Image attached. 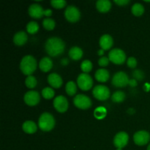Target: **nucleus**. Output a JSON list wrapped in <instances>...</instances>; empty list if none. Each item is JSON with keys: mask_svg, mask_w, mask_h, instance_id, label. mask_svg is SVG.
<instances>
[{"mask_svg": "<svg viewBox=\"0 0 150 150\" xmlns=\"http://www.w3.org/2000/svg\"><path fill=\"white\" fill-rule=\"evenodd\" d=\"M73 103L80 109H87L92 106V100L84 95H77L73 99Z\"/></svg>", "mask_w": 150, "mask_h": 150, "instance_id": "nucleus-8", "label": "nucleus"}, {"mask_svg": "<svg viewBox=\"0 0 150 150\" xmlns=\"http://www.w3.org/2000/svg\"><path fill=\"white\" fill-rule=\"evenodd\" d=\"M133 76L136 81H142L144 79V74L140 70H136L133 72Z\"/></svg>", "mask_w": 150, "mask_h": 150, "instance_id": "nucleus-33", "label": "nucleus"}, {"mask_svg": "<svg viewBox=\"0 0 150 150\" xmlns=\"http://www.w3.org/2000/svg\"><path fill=\"white\" fill-rule=\"evenodd\" d=\"M99 43L100 46L101 47V49L104 50V51H107V50H109L113 46L114 40H113V38L111 35L105 34V35H102L101 38H100Z\"/></svg>", "mask_w": 150, "mask_h": 150, "instance_id": "nucleus-15", "label": "nucleus"}, {"mask_svg": "<svg viewBox=\"0 0 150 150\" xmlns=\"http://www.w3.org/2000/svg\"><path fill=\"white\" fill-rule=\"evenodd\" d=\"M40 129L44 132H48L53 130L55 126V120L52 114L45 112L42 114L38 120Z\"/></svg>", "mask_w": 150, "mask_h": 150, "instance_id": "nucleus-3", "label": "nucleus"}, {"mask_svg": "<svg viewBox=\"0 0 150 150\" xmlns=\"http://www.w3.org/2000/svg\"><path fill=\"white\" fill-rule=\"evenodd\" d=\"M109 61L110 60L108 58H107V57H103L99 59L98 64H99V65L101 66V67H106V66H108V64H109Z\"/></svg>", "mask_w": 150, "mask_h": 150, "instance_id": "nucleus-35", "label": "nucleus"}, {"mask_svg": "<svg viewBox=\"0 0 150 150\" xmlns=\"http://www.w3.org/2000/svg\"><path fill=\"white\" fill-rule=\"evenodd\" d=\"M25 84L29 89H34L38 84V81L35 76H29L25 80Z\"/></svg>", "mask_w": 150, "mask_h": 150, "instance_id": "nucleus-29", "label": "nucleus"}, {"mask_svg": "<svg viewBox=\"0 0 150 150\" xmlns=\"http://www.w3.org/2000/svg\"><path fill=\"white\" fill-rule=\"evenodd\" d=\"M96 7L100 13H108L111 8V3L108 0H98L96 2Z\"/></svg>", "mask_w": 150, "mask_h": 150, "instance_id": "nucleus-18", "label": "nucleus"}, {"mask_svg": "<svg viewBox=\"0 0 150 150\" xmlns=\"http://www.w3.org/2000/svg\"><path fill=\"white\" fill-rule=\"evenodd\" d=\"M131 11L135 16H141L144 13V7L140 3H136L132 7Z\"/></svg>", "mask_w": 150, "mask_h": 150, "instance_id": "nucleus-25", "label": "nucleus"}, {"mask_svg": "<svg viewBox=\"0 0 150 150\" xmlns=\"http://www.w3.org/2000/svg\"><path fill=\"white\" fill-rule=\"evenodd\" d=\"M138 83H137V81L136 80V79H131V80H130V81H129V85H130V86H132V87H134V86H137Z\"/></svg>", "mask_w": 150, "mask_h": 150, "instance_id": "nucleus-37", "label": "nucleus"}, {"mask_svg": "<svg viewBox=\"0 0 150 150\" xmlns=\"http://www.w3.org/2000/svg\"><path fill=\"white\" fill-rule=\"evenodd\" d=\"M42 96L46 100L51 99L54 96V89L51 87H45L42 90Z\"/></svg>", "mask_w": 150, "mask_h": 150, "instance_id": "nucleus-30", "label": "nucleus"}, {"mask_svg": "<svg viewBox=\"0 0 150 150\" xmlns=\"http://www.w3.org/2000/svg\"><path fill=\"white\" fill-rule=\"evenodd\" d=\"M22 129L28 134H33L38 130V126L33 121H26L22 125Z\"/></svg>", "mask_w": 150, "mask_h": 150, "instance_id": "nucleus-22", "label": "nucleus"}, {"mask_svg": "<svg viewBox=\"0 0 150 150\" xmlns=\"http://www.w3.org/2000/svg\"><path fill=\"white\" fill-rule=\"evenodd\" d=\"M108 59L115 64H122L126 60V54L122 49L114 48L108 54Z\"/></svg>", "mask_w": 150, "mask_h": 150, "instance_id": "nucleus-5", "label": "nucleus"}, {"mask_svg": "<svg viewBox=\"0 0 150 150\" xmlns=\"http://www.w3.org/2000/svg\"><path fill=\"white\" fill-rule=\"evenodd\" d=\"M92 94L94 98L100 101L106 100L111 95L109 89L104 85H98L95 86L92 91Z\"/></svg>", "mask_w": 150, "mask_h": 150, "instance_id": "nucleus-7", "label": "nucleus"}, {"mask_svg": "<svg viewBox=\"0 0 150 150\" xmlns=\"http://www.w3.org/2000/svg\"><path fill=\"white\" fill-rule=\"evenodd\" d=\"M81 68L84 73H88L92 70V63L89 60H84L81 64Z\"/></svg>", "mask_w": 150, "mask_h": 150, "instance_id": "nucleus-31", "label": "nucleus"}, {"mask_svg": "<svg viewBox=\"0 0 150 150\" xmlns=\"http://www.w3.org/2000/svg\"><path fill=\"white\" fill-rule=\"evenodd\" d=\"M28 40V36L23 31L17 32L13 37V42L18 46H21L26 44Z\"/></svg>", "mask_w": 150, "mask_h": 150, "instance_id": "nucleus-17", "label": "nucleus"}, {"mask_svg": "<svg viewBox=\"0 0 150 150\" xmlns=\"http://www.w3.org/2000/svg\"><path fill=\"white\" fill-rule=\"evenodd\" d=\"M39 28V25L37 22L30 21L28 23L27 26H26V30H27L28 33L31 34V35H34V34H36L38 32Z\"/></svg>", "mask_w": 150, "mask_h": 150, "instance_id": "nucleus-27", "label": "nucleus"}, {"mask_svg": "<svg viewBox=\"0 0 150 150\" xmlns=\"http://www.w3.org/2000/svg\"><path fill=\"white\" fill-rule=\"evenodd\" d=\"M114 2L119 6H125L130 3L129 0H114Z\"/></svg>", "mask_w": 150, "mask_h": 150, "instance_id": "nucleus-36", "label": "nucleus"}, {"mask_svg": "<svg viewBox=\"0 0 150 150\" xmlns=\"http://www.w3.org/2000/svg\"><path fill=\"white\" fill-rule=\"evenodd\" d=\"M107 111L104 107H98L94 111V116L97 120H103L106 117Z\"/></svg>", "mask_w": 150, "mask_h": 150, "instance_id": "nucleus-26", "label": "nucleus"}, {"mask_svg": "<svg viewBox=\"0 0 150 150\" xmlns=\"http://www.w3.org/2000/svg\"><path fill=\"white\" fill-rule=\"evenodd\" d=\"M39 67L44 73L50 71L53 67V62L51 59H50L49 57H43L40 61Z\"/></svg>", "mask_w": 150, "mask_h": 150, "instance_id": "nucleus-19", "label": "nucleus"}, {"mask_svg": "<svg viewBox=\"0 0 150 150\" xmlns=\"http://www.w3.org/2000/svg\"><path fill=\"white\" fill-rule=\"evenodd\" d=\"M68 63H69V61L67 58L63 59H62L61 61V64H62V65H67V64H68Z\"/></svg>", "mask_w": 150, "mask_h": 150, "instance_id": "nucleus-39", "label": "nucleus"}, {"mask_svg": "<svg viewBox=\"0 0 150 150\" xmlns=\"http://www.w3.org/2000/svg\"><path fill=\"white\" fill-rule=\"evenodd\" d=\"M42 26L47 30H53V29L55 28L56 23L55 21L53 20L52 18H46L43 20L42 21Z\"/></svg>", "mask_w": 150, "mask_h": 150, "instance_id": "nucleus-28", "label": "nucleus"}, {"mask_svg": "<svg viewBox=\"0 0 150 150\" xmlns=\"http://www.w3.org/2000/svg\"><path fill=\"white\" fill-rule=\"evenodd\" d=\"M117 150H122V149H117Z\"/></svg>", "mask_w": 150, "mask_h": 150, "instance_id": "nucleus-43", "label": "nucleus"}, {"mask_svg": "<svg viewBox=\"0 0 150 150\" xmlns=\"http://www.w3.org/2000/svg\"><path fill=\"white\" fill-rule=\"evenodd\" d=\"M45 49L50 57H57L63 54L65 50V44L61 38H51L45 42Z\"/></svg>", "mask_w": 150, "mask_h": 150, "instance_id": "nucleus-1", "label": "nucleus"}, {"mask_svg": "<svg viewBox=\"0 0 150 150\" xmlns=\"http://www.w3.org/2000/svg\"><path fill=\"white\" fill-rule=\"evenodd\" d=\"M129 81H130V79H129L127 73H125V72L120 71L114 74V76L112 78L111 83L116 87L121 88L125 87L127 85H128Z\"/></svg>", "mask_w": 150, "mask_h": 150, "instance_id": "nucleus-6", "label": "nucleus"}, {"mask_svg": "<svg viewBox=\"0 0 150 150\" xmlns=\"http://www.w3.org/2000/svg\"><path fill=\"white\" fill-rule=\"evenodd\" d=\"M103 54H104V50L100 49V50H99V51H98V55L102 56V55H103Z\"/></svg>", "mask_w": 150, "mask_h": 150, "instance_id": "nucleus-41", "label": "nucleus"}, {"mask_svg": "<svg viewBox=\"0 0 150 150\" xmlns=\"http://www.w3.org/2000/svg\"><path fill=\"white\" fill-rule=\"evenodd\" d=\"M95 76L98 81L105 83L109 79L110 74L109 72L105 69H99L96 71Z\"/></svg>", "mask_w": 150, "mask_h": 150, "instance_id": "nucleus-20", "label": "nucleus"}, {"mask_svg": "<svg viewBox=\"0 0 150 150\" xmlns=\"http://www.w3.org/2000/svg\"><path fill=\"white\" fill-rule=\"evenodd\" d=\"M29 15L33 18H40L42 16H45L44 15V12L45 10L42 9V7H41L40 4H32L29 6Z\"/></svg>", "mask_w": 150, "mask_h": 150, "instance_id": "nucleus-14", "label": "nucleus"}, {"mask_svg": "<svg viewBox=\"0 0 150 150\" xmlns=\"http://www.w3.org/2000/svg\"><path fill=\"white\" fill-rule=\"evenodd\" d=\"M51 4L53 7L56 9H62L67 4V2L64 0H52Z\"/></svg>", "mask_w": 150, "mask_h": 150, "instance_id": "nucleus-32", "label": "nucleus"}, {"mask_svg": "<svg viewBox=\"0 0 150 150\" xmlns=\"http://www.w3.org/2000/svg\"><path fill=\"white\" fill-rule=\"evenodd\" d=\"M44 15L47 17H50L52 15V10L51 9H47V10H45V12H44Z\"/></svg>", "mask_w": 150, "mask_h": 150, "instance_id": "nucleus-38", "label": "nucleus"}, {"mask_svg": "<svg viewBox=\"0 0 150 150\" xmlns=\"http://www.w3.org/2000/svg\"><path fill=\"white\" fill-rule=\"evenodd\" d=\"M37 61L34 57L31 55L25 56L23 57L20 63V69L22 73L26 76H32V73L36 70Z\"/></svg>", "mask_w": 150, "mask_h": 150, "instance_id": "nucleus-2", "label": "nucleus"}, {"mask_svg": "<svg viewBox=\"0 0 150 150\" xmlns=\"http://www.w3.org/2000/svg\"><path fill=\"white\" fill-rule=\"evenodd\" d=\"M69 57L73 60L77 61L81 59L83 57V51L78 46H73L69 51Z\"/></svg>", "mask_w": 150, "mask_h": 150, "instance_id": "nucleus-21", "label": "nucleus"}, {"mask_svg": "<svg viewBox=\"0 0 150 150\" xmlns=\"http://www.w3.org/2000/svg\"><path fill=\"white\" fill-rule=\"evenodd\" d=\"M48 82L53 88L55 89H59L61 87L63 83L61 76L56 73H51L48 76Z\"/></svg>", "mask_w": 150, "mask_h": 150, "instance_id": "nucleus-16", "label": "nucleus"}, {"mask_svg": "<svg viewBox=\"0 0 150 150\" xmlns=\"http://www.w3.org/2000/svg\"><path fill=\"white\" fill-rule=\"evenodd\" d=\"M127 64L130 68H135L137 66V60L135 57H129L127 60Z\"/></svg>", "mask_w": 150, "mask_h": 150, "instance_id": "nucleus-34", "label": "nucleus"}, {"mask_svg": "<svg viewBox=\"0 0 150 150\" xmlns=\"http://www.w3.org/2000/svg\"><path fill=\"white\" fill-rule=\"evenodd\" d=\"M64 17L70 23H76L81 18V13L79 9L73 5H70L64 11Z\"/></svg>", "mask_w": 150, "mask_h": 150, "instance_id": "nucleus-9", "label": "nucleus"}, {"mask_svg": "<svg viewBox=\"0 0 150 150\" xmlns=\"http://www.w3.org/2000/svg\"><path fill=\"white\" fill-rule=\"evenodd\" d=\"M144 89L145 91H146V92H149V91L150 90V84H149V83H145L144 86Z\"/></svg>", "mask_w": 150, "mask_h": 150, "instance_id": "nucleus-40", "label": "nucleus"}, {"mask_svg": "<svg viewBox=\"0 0 150 150\" xmlns=\"http://www.w3.org/2000/svg\"><path fill=\"white\" fill-rule=\"evenodd\" d=\"M23 100L26 105L29 106H35L40 103V96L39 92L37 91H29L24 95Z\"/></svg>", "mask_w": 150, "mask_h": 150, "instance_id": "nucleus-10", "label": "nucleus"}, {"mask_svg": "<svg viewBox=\"0 0 150 150\" xmlns=\"http://www.w3.org/2000/svg\"><path fill=\"white\" fill-rule=\"evenodd\" d=\"M147 150H150V144L149 145V146H148V147H147Z\"/></svg>", "mask_w": 150, "mask_h": 150, "instance_id": "nucleus-42", "label": "nucleus"}, {"mask_svg": "<svg viewBox=\"0 0 150 150\" xmlns=\"http://www.w3.org/2000/svg\"><path fill=\"white\" fill-rule=\"evenodd\" d=\"M129 141V136L125 132H120L114 136V144L117 149H122L127 144Z\"/></svg>", "mask_w": 150, "mask_h": 150, "instance_id": "nucleus-12", "label": "nucleus"}, {"mask_svg": "<svg viewBox=\"0 0 150 150\" xmlns=\"http://www.w3.org/2000/svg\"><path fill=\"white\" fill-rule=\"evenodd\" d=\"M78 86L83 91H88L93 86V80L88 73H81L77 79Z\"/></svg>", "mask_w": 150, "mask_h": 150, "instance_id": "nucleus-4", "label": "nucleus"}, {"mask_svg": "<svg viewBox=\"0 0 150 150\" xmlns=\"http://www.w3.org/2000/svg\"><path fill=\"white\" fill-rule=\"evenodd\" d=\"M66 93L70 96H73L76 94L77 92V86H76V83L73 81H70L67 83L65 86Z\"/></svg>", "mask_w": 150, "mask_h": 150, "instance_id": "nucleus-23", "label": "nucleus"}, {"mask_svg": "<svg viewBox=\"0 0 150 150\" xmlns=\"http://www.w3.org/2000/svg\"><path fill=\"white\" fill-rule=\"evenodd\" d=\"M150 140V134L147 131L140 130L136 132L133 136V141L135 144L139 146H144L149 143Z\"/></svg>", "mask_w": 150, "mask_h": 150, "instance_id": "nucleus-13", "label": "nucleus"}, {"mask_svg": "<svg viewBox=\"0 0 150 150\" xmlns=\"http://www.w3.org/2000/svg\"><path fill=\"white\" fill-rule=\"evenodd\" d=\"M53 105L55 109L59 113H64L68 109V101L63 95L57 96L54 100Z\"/></svg>", "mask_w": 150, "mask_h": 150, "instance_id": "nucleus-11", "label": "nucleus"}, {"mask_svg": "<svg viewBox=\"0 0 150 150\" xmlns=\"http://www.w3.org/2000/svg\"><path fill=\"white\" fill-rule=\"evenodd\" d=\"M111 100L114 103H120L125 100V94L122 91H117L111 96Z\"/></svg>", "mask_w": 150, "mask_h": 150, "instance_id": "nucleus-24", "label": "nucleus"}]
</instances>
